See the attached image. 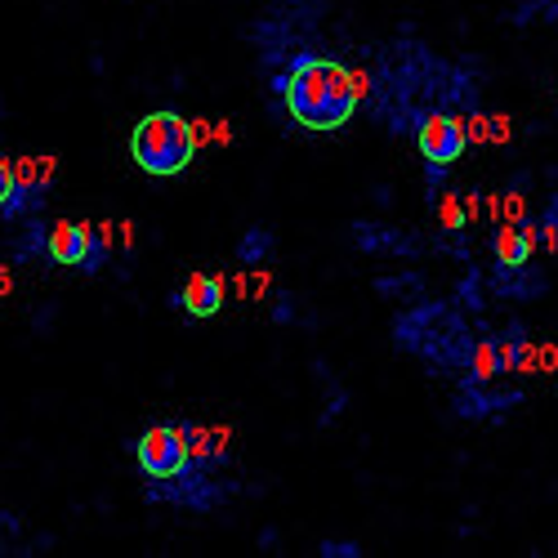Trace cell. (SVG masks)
Segmentation results:
<instances>
[{"label":"cell","mask_w":558,"mask_h":558,"mask_svg":"<svg viewBox=\"0 0 558 558\" xmlns=\"http://www.w3.org/2000/svg\"><path fill=\"white\" fill-rule=\"evenodd\" d=\"M291 117L309 130H335L353 117L358 108V90H353V72H344L340 63L322 59H300L295 72L282 81Z\"/></svg>","instance_id":"6da1fadb"},{"label":"cell","mask_w":558,"mask_h":558,"mask_svg":"<svg viewBox=\"0 0 558 558\" xmlns=\"http://www.w3.org/2000/svg\"><path fill=\"white\" fill-rule=\"evenodd\" d=\"M130 152L148 175H179V170L192 161L197 143H192V121H184L179 112H152V117L139 121L130 139Z\"/></svg>","instance_id":"7a4b0ae2"},{"label":"cell","mask_w":558,"mask_h":558,"mask_svg":"<svg viewBox=\"0 0 558 558\" xmlns=\"http://www.w3.org/2000/svg\"><path fill=\"white\" fill-rule=\"evenodd\" d=\"M188 429H170V425H157L139 438V465L143 474L152 478H175L179 469L188 465Z\"/></svg>","instance_id":"3957f363"},{"label":"cell","mask_w":558,"mask_h":558,"mask_svg":"<svg viewBox=\"0 0 558 558\" xmlns=\"http://www.w3.org/2000/svg\"><path fill=\"white\" fill-rule=\"evenodd\" d=\"M420 152H425L434 166H451V161L465 152V130H460V121L429 117L425 125H420Z\"/></svg>","instance_id":"277c9868"},{"label":"cell","mask_w":558,"mask_h":558,"mask_svg":"<svg viewBox=\"0 0 558 558\" xmlns=\"http://www.w3.org/2000/svg\"><path fill=\"white\" fill-rule=\"evenodd\" d=\"M50 255L54 264H85L90 259V224H54Z\"/></svg>","instance_id":"5b68a950"},{"label":"cell","mask_w":558,"mask_h":558,"mask_svg":"<svg viewBox=\"0 0 558 558\" xmlns=\"http://www.w3.org/2000/svg\"><path fill=\"white\" fill-rule=\"evenodd\" d=\"M184 309H188L192 317H215L219 309H224V277H206V273L188 277V286H184Z\"/></svg>","instance_id":"8992f818"},{"label":"cell","mask_w":558,"mask_h":558,"mask_svg":"<svg viewBox=\"0 0 558 558\" xmlns=\"http://www.w3.org/2000/svg\"><path fill=\"white\" fill-rule=\"evenodd\" d=\"M527 250H532V242H527L523 228H500V233H496V255H500V264H509V268L527 264Z\"/></svg>","instance_id":"52a82bcc"},{"label":"cell","mask_w":558,"mask_h":558,"mask_svg":"<svg viewBox=\"0 0 558 558\" xmlns=\"http://www.w3.org/2000/svg\"><path fill=\"white\" fill-rule=\"evenodd\" d=\"M18 192V184H14V166H9L5 157H0V206H5L9 197H14Z\"/></svg>","instance_id":"ba28073f"},{"label":"cell","mask_w":558,"mask_h":558,"mask_svg":"<svg viewBox=\"0 0 558 558\" xmlns=\"http://www.w3.org/2000/svg\"><path fill=\"white\" fill-rule=\"evenodd\" d=\"M264 246H268V237L264 233H255V237H246L242 242V259H250V264H255L259 255H264Z\"/></svg>","instance_id":"9c48e42d"},{"label":"cell","mask_w":558,"mask_h":558,"mask_svg":"<svg viewBox=\"0 0 558 558\" xmlns=\"http://www.w3.org/2000/svg\"><path fill=\"white\" fill-rule=\"evenodd\" d=\"M442 219H447V228H456V224H460V206H456L451 197L442 201Z\"/></svg>","instance_id":"30bf717a"},{"label":"cell","mask_w":558,"mask_h":558,"mask_svg":"<svg viewBox=\"0 0 558 558\" xmlns=\"http://www.w3.org/2000/svg\"><path fill=\"white\" fill-rule=\"evenodd\" d=\"M496 367V353L492 349H478V375H492Z\"/></svg>","instance_id":"8fae6325"},{"label":"cell","mask_w":558,"mask_h":558,"mask_svg":"<svg viewBox=\"0 0 558 558\" xmlns=\"http://www.w3.org/2000/svg\"><path fill=\"white\" fill-rule=\"evenodd\" d=\"M0 291H9V273H5V268H0Z\"/></svg>","instance_id":"7c38bea8"}]
</instances>
